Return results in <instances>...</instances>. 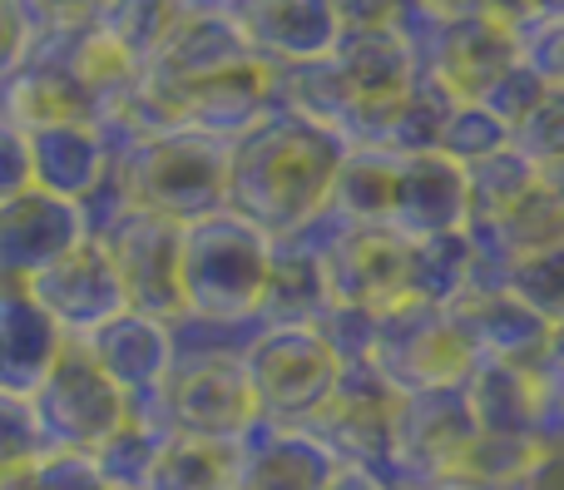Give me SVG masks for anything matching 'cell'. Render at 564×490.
Wrapping results in <instances>:
<instances>
[{
    "label": "cell",
    "mask_w": 564,
    "mask_h": 490,
    "mask_svg": "<svg viewBox=\"0 0 564 490\" xmlns=\"http://www.w3.org/2000/svg\"><path fill=\"white\" fill-rule=\"evenodd\" d=\"M397 174H401V154H391L381 144H347L327 208L341 214L347 224L387 228L391 198H397Z\"/></svg>",
    "instance_id": "26"
},
{
    "label": "cell",
    "mask_w": 564,
    "mask_h": 490,
    "mask_svg": "<svg viewBox=\"0 0 564 490\" xmlns=\"http://www.w3.org/2000/svg\"><path fill=\"white\" fill-rule=\"evenodd\" d=\"M6 490H109L89 456H40L25 476L0 481Z\"/></svg>",
    "instance_id": "39"
},
{
    "label": "cell",
    "mask_w": 564,
    "mask_h": 490,
    "mask_svg": "<svg viewBox=\"0 0 564 490\" xmlns=\"http://www.w3.org/2000/svg\"><path fill=\"white\" fill-rule=\"evenodd\" d=\"M248 50L268 65H307L337 50L341 20L332 0H238L228 6Z\"/></svg>",
    "instance_id": "16"
},
{
    "label": "cell",
    "mask_w": 564,
    "mask_h": 490,
    "mask_svg": "<svg viewBox=\"0 0 564 490\" xmlns=\"http://www.w3.org/2000/svg\"><path fill=\"white\" fill-rule=\"evenodd\" d=\"M540 184H545L550 194L560 198V208H564V164H555V168H540Z\"/></svg>",
    "instance_id": "49"
},
{
    "label": "cell",
    "mask_w": 564,
    "mask_h": 490,
    "mask_svg": "<svg viewBox=\"0 0 564 490\" xmlns=\"http://www.w3.org/2000/svg\"><path fill=\"white\" fill-rule=\"evenodd\" d=\"M540 446H560L564 451V372L540 367Z\"/></svg>",
    "instance_id": "46"
},
{
    "label": "cell",
    "mask_w": 564,
    "mask_h": 490,
    "mask_svg": "<svg viewBox=\"0 0 564 490\" xmlns=\"http://www.w3.org/2000/svg\"><path fill=\"white\" fill-rule=\"evenodd\" d=\"M456 317L466 323V333L476 337L480 357L490 362H510V367H545L550 357V333L555 327L540 323L520 297H510L506 287H476L456 303Z\"/></svg>",
    "instance_id": "22"
},
{
    "label": "cell",
    "mask_w": 564,
    "mask_h": 490,
    "mask_svg": "<svg viewBox=\"0 0 564 490\" xmlns=\"http://www.w3.org/2000/svg\"><path fill=\"white\" fill-rule=\"evenodd\" d=\"M391 490H486V486H470V481H441V486H391Z\"/></svg>",
    "instance_id": "52"
},
{
    "label": "cell",
    "mask_w": 564,
    "mask_h": 490,
    "mask_svg": "<svg viewBox=\"0 0 564 490\" xmlns=\"http://www.w3.org/2000/svg\"><path fill=\"white\" fill-rule=\"evenodd\" d=\"M520 55L545 85L564 89V20H530L520 30Z\"/></svg>",
    "instance_id": "41"
},
{
    "label": "cell",
    "mask_w": 564,
    "mask_h": 490,
    "mask_svg": "<svg viewBox=\"0 0 564 490\" xmlns=\"http://www.w3.org/2000/svg\"><path fill=\"white\" fill-rule=\"evenodd\" d=\"M0 490H6V486H0Z\"/></svg>",
    "instance_id": "55"
},
{
    "label": "cell",
    "mask_w": 564,
    "mask_h": 490,
    "mask_svg": "<svg viewBox=\"0 0 564 490\" xmlns=\"http://www.w3.org/2000/svg\"><path fill=\"white\" fill-rule=\"evenodd\" d=\"M75 243H85V218L65 198L30 188L0 204V287H25Z\"/></svg>",
    "instance_id": "15"
},
{
    "label": "cell",
    "mask_w": 564,
    "mask_h": 490,
    "mask_svg": "<svg viewBox=\"0 0 564 490\" xmlns=\"http://www.w3.org/2000/svg\"><path fill=\"white\" fill-rule=\"evenodd\" d=\"M243 59H253V50H248L243 30H238V20L228 10L188 6L184 20L174 25V35L164 40V50L144 69L169 79V85H198V79L224 75V69L243 65Z\"/></svg>",
    "instance_id": "21"
},
{
    "label": "cell",
    "mask_w": 564,
    "mask_h": 490,
    "mask_svg": "<svg viewBox=\"0 0 564 490\" xmlns=\"http://www.w3.org/2000/svg\"><path fill=\"white\" fill-rule=\"evenodd\" d=\"M496 490H564V451L560 446H535L525 456V466Z\"/></svg>",
    "instance_id": "45"
},
{
    "label": "cell",
    "mask_w": 564,
    "mask_h": 490,
    "mask_svg": "<svg viewBox=\"0 0 564 490\" xmlns=\"http://www.w3.org/2000/svg\"><path fill=\"white\" fill-rule=\"evenodd\" d=\"M510 149H516L520 159H530L535 168L564 164V89H555V85L545 89V99L516 124Z\"/></svg>",
    "instance_id": "35"
},
{
    "label": "cell",
    "mask_w": 564,
    "mask_h": 490,
    "mask_svg": "<svg viewBox=\"0 0 564 490\" xmlns=\"http://www.w3.org/2000/svg\"><path fill=\"white\" fill-rule=\"evenodd\" d=\"M506 293L520 297L540 323L560 327L564 323V243L516 258L506 273Z\"/></svg>",
    "instance_id": "33"
},
{
    "label": "cell",
    "mask_w": 564,
    "mask_h": 490,
    "mask_svg": "<svg viewBox=\"0 0 564 490\" xmlns=\"http://www.w3.org/2000/svg\"><path fill=\"white\" fill-rule=\"evenodd\" d=\"M164 442L169 436L159 432L154 422L129 416L109 442H99L95 451H89V461H95V471L105 476L109 490H144L149 476H154V461H159V451H164Z\"/></svg>",
    "instance_id": "31"
},
{
    "label": "cell",
    "mask_w": 564,
    "mask_h": 490,
    "mask_svg": "<svg viewBox=\"0 0 564 490\" xmlns=\"http://www.w3.org/2000/svg\"><path fill=\"white\" fill-rule=\"evenodd\" d=\"M421 6L436 20H496V25L516 30V35L535 20L530 0H421Z\"/></svg>",
    "instance_id": "42"
},
{
    "label": "cell",
    "mask_w": 564,
    "mask_h": 490,
    "mask_svg": "<svg viewBox=\"0 0 564 490\" xmlns=\"http://www.w3.org/2000/svg\"><path fill=\"white\" fill-rule=\"evenodd\" d=\"M421 0H332L341 30H397Z\"/></svg>",
    "instance_id": "44"
},
{
    "label": "cell",
    "mask_w": 564,
    "mask_h": 490,
    "mask_svg": "<svg viewBox=\"0 0 564 490\" xmlns=\"http://www.w3.org/2000/svg\"><path fill=\"white\" fill-rule=\"evenodd\" d=\"M397 402L401 392L381 382L377 367L351 362L341 367L332 402L302 432L317 436L337 466H361V471H377L381 481L397 486Z\"/></svg>",
    "instance_id": "8"
},
{
    "label": "cell",
    "mask_w": 564,
    "mask_h": 490,
    "mask_svg": "<svg viewBox=\"0 0 564 490\" xmlns=\"http://www.w3.org/2000/svg\"><path fill=\"white\" fill-rule=\"evenodd\" d=\"M35 174H30V134L10 119H0V204L30 194Z\"/></svg>",
    "instance_id": "43"
},
{
    "label": "cell",
    "mask_w": 564,
    "mask_h": 490,
    "mask_svg": "<svg viewBox=\"0 0 564 490\" xmlns=\"http://www.w3.org/2000/svg\"><path fill=\"white\" fill-rule=\"evenodd\" d=\"M540 184V168L530 159H520L516 149L490 154L480 164L466 168V194H470V224H496L500 214L520 204L530 188Z\"/></svg>",
    "instance_id": "32"
},
{
    "label": "cell",
    "mask_w": 564,
    "mask_h": 490,
    "mask_svg": "<svg viewBox=\"0 0 564 490\" xmlns=\"http://www.w3.org/2000/svg\"><path fill=\"white\" fill-rule=\"evenodd\" d=\"M115 168V154L99 139L95 124H45L30 129V174L40 194H55L65 204H85L105 174Z\"/></svg>",
    "instance_id": "24"
},
{
    "label": "cell",
    "mask_w": 564,
    "mask_h": 490,
    "mask_svg": "<svg viewBox=\"0 0 564 490\" xmlns=\"http://www.w3.org/2000/svg\"><path fill=\"white\" fill-rule=\"evenodd\" d=\"M535 20H564V0H530Z\"/></svg>",
    "instance_id": "51"
},
{
    "label": "cell",
    "mask_w": 564,
    "mask_h": 490,
    "mask_svg": "<svg viewBox=\"0 0 564 490\" xmlns=\"http://www.w3.org/2000/svg\"><path fill=\"white\" fill-rule=\"evenodd\" d=\"M273 273V238L238 214H214L184 228L178 283L184 313L198 317H258V297Z\"/></svg>",
    "instance_id": "3"
},
{
    "label": "cell",
    "mask_w": 564,
    "mask_h": 490,
    "mask_svg": "<svg viewBox=\"0 0 564 490\" xmlns=\"http://www.w3.org/2000/svg\"><path fill=\"white\" fill-rule=\"evenodd\" d=\"M184 10L188 0H105L95 30L115 40L129 59L149 65L164 50V40L174 35V25L184 20Z\"/></svg>",
    "instance_id": "30"
},
{
    "label": "cell",
    "mask_w": 564,
    "mask_h": 490,
    "mask_svg": "<svg viewBox=\"0 0 564 490\" xmlns=\"http://www.w3.org/2000/svg\"><path fill=\"white\" fill-rule=\"evenodd\" d=\"M129 184L134 208L188 228L228 208V144L194 134V129H164V134L134 144L115 159Z\"/></svg>",
    "instance_id": "2"
},
{
    "label": "cell",
    "mask_w": 564,
    "mask_h": 490,
    "mask_svg": "<svg viewBox=\"0 0 564 490\" xmlns=\"http://www.w3.org/2000/svg\"><path fill=\"white\" fill-rule=\"evenodd\" d=\"M460 99L446 95L431 75H416V85L391 105L387 124H381L377 144L391 149V154H436L441 149V134H446V119Z\"/></svg>",
    "instance_id": "28"
},
{
    "label": "cell",
    "mask_w": 564,
    "mask_h": 490,
    "mask_svg": "<svg viewBox=\"0 0 564 490\" xmlns=\"http://www.w3.org/2000/svg\"><path fill=\"white\" fill-rule=\"evenodd\" d=\"M238 442H188L169 436L144 490H234Z\"/></svg>",
    "instance_id": "29"
},
{
    "label": "cell",
    "mask_w": 564,
    "mask_h": 490,
    "mask_svg": "<svg viewBox=\"0 0 564 490\" xmlns=\"http://www.w3.org/2000/svg\"><path fill=\"white\" fill-rule=\"evenodd\" d=\"M79 347L95 357V367L134 406H144L149 396L169 382V372H174V333H169V323H159V317H149V313H134V307L109 317V323L99 327V333H89Z\"/></svg>",
    "instance_id": "18"
},
{
    "label": "cell",
    "mask_w": 564,
    "mask_h": 490,
    "mask_svg": "<svg viewBox=\"0 0 564 490\" xmlns=\"http://www.w3.org/2000/svg\"><path fill=\"white\" fill-rule=\"evenodd\" d=\"M347 139L327 124L268 109L248 134L228 144V214L248 218L268 238H292L332 204Z\"/></svg>",
    "instance_id": "1"
},
{
    "label": "cell",
    "mask_w": 564,
    "mask_h": 490,
    "mask_svg": "<svg viewBox=\"0 0 564 490\" xmlns=\"http://www.w3.org/2000/svg\"><path fill=\"white\" fill-rule=\"evenodd\" d=\"M69 337L40 313L25 287H0V392L30 396L55 372Z\"/></svg>",
    "instance_id": "23"
},
{
    "label": "cell",
    "mask_w": 564,
    "mask_h": 490,
    "mask_svg": "<svg viewBox=\"0 0 564 490\" xmlns=\"http://www.w3.org/2000/svg\"><path fill=\"white\" fill-rule=\"evenodd\" d=\"M258 416L278 426H307L341 382V357L317 327H263L243 357Z\"/></svg>",
    "instance_id": "6"
},
{
    "label": "cell",
    "mask_w": 564,
    "mask_h": 490,
    "mask_svg": "<svg viewBox=\"0 0 564 490\" xmlns=\"http://www.w3.org/2000/svg\"><path fill=\"white\" fill-rule=\"evenodd\" d=\"M317 333L327 337V347L341 357V367L371 362V342H377V313H367V307H347V303H332L327 317L317 323Z\"/></svg>",
    "instance_id": "37"
},
{
    "label": "cell",
    "mask_w": 564,
    "mask_h": 490,
    "mask_svg": "<svg viewBox=\"0 0 564 490\" xmlns=\"http://www.w3.org/2000/svg\"><path fill=\"white\" fill-rule=\"evenodd\" d=\"M476 273H480V253L470 228L411 243V303L456 307L476 287Z\"/></svg>",
    "instance_id": "27"
},
{
    "label": "cell",
    "mask_w": 564,
    "mask_h": 490,
    "mask_svg": "<svg viewBox=\"0 0 564 490\" xmlns=\"http://www.w3.org/2000/svg\"><path fill=\"white\" fill-rule=\"evenodd\" d=\"M480 347L456 317V307L401 303L377 317L371 367L391 392H436V386H466L476 372Z\"/></svg>",
    "instance_id": "4"
},
{
    "label": "cell",
    "mask_w": 564,
    "mask_h": 490,
    "mask_svg": "<svg viewBox=\"0 0 564 490\" xmlns=\"http://www.w3.org/2000/svg\"><path fill=\"white\" fill-rule=\"evenodd\" d=\"M99 243H105V253H109V263H115L134 313H149V317H159V323L184 317V283H178L184 228L149 214V208H129Z\"/></svg>",
    "instance_id": "10"
},
{
    "label": "cell",
    "mask_w": 564,
    "mask_h": 490,
    "mask_svg": "<svg viewBox=\"0 0 564 490\" xmlns=\"http://www.w3.org/2000/svg\"><path fill=\"white\" fill-rule=\"evenodd\" d=\"M188 6H218V10H228V6H238V0H188Z\"/></svg>",
    "instance_id": "53"
},
{
    "label": "cell",
    "mask_w": 564,
    "mask_h": 490,
    "mask_svg": "<svg viewBox=\"0 0 564 490\" xmlns=\"http://www.w3.org/2000/svg\"><path fill=\"white\" fill-rule=\"evenodd\" d=\"M322 273H327L332 303L391 313L411 303V243L391 228L341 224L322 248Z\"/></svg>",
    "instance_id": "11"
},
{
    "label": "cell",
    "mask_w": 564,
    "mask_h": 490,
    "mask_svg": "<svg viewBox=\"0 0 564 490\" xmlns=\"http://www.w3.org/2000/svg\"><path fill=\"white\" fill-rule=\"evenodd\" d=\"M506 149H510V124L506 119H496L480 99H460V105L451 109V119H446V134H441L436 154H446L451 164L470 168V164H480V159H490V154H506Z\"/></svg>",
    "instance_id": "34"
},
{
    "label": "cell",
    "mask_w": 564,
    "mask_h": 490,
    "mask_svg": "<svg viewBox=\"0 0 564 490\" xmlns=\"http://www.w3.org/2000/svg\"><path fill=\"white\" fill-rule=\"evenodd\" d=\"M332 59H337L341 79H347V95H351L347 144H377L391 105H397L421 75L406 40H401L397 30H341Z\"/></svg>",
    "instance_id": "13"
},
{
    "label": "cell",
    "mask_w": 564,
    "mask_h": 490,
    "mask_svg": "<svg viewBox=\"0 0 564 490\" xmlns=\"http://www.w3.org/2000/svg\"><path fill=\"white\" fill-rule=\"evenodd\" d=\"M322 490H391V481H381L377 471H361V466H337Z\"/></svg>",
    "instance_id": "48"
},
{
    "label": "cell",
    "mask_w": 564,
    "mask_h": 490,
    "mask_svg": "<svg viewBox=\"0 0 564 490\" xmlns=\"http://www.w3.org/2000/svg\"><path fill=\"white\" fill-rule=\"evenodd\" d=\"M332 307V287L322 273V253L297 238L273 243V273L258 297V323L263 327H317Z\"/></svg>",
    "instance_id": "25"
},
{
    "label": "cell",
    "mask_w": 564,
    "mask_h": 490,
    "mask_svg": "<svg viewBox=\"0 0 564 490\" xmlns=\"http://www.w3.org/2000/svg\"><path fill=\"white\" fill-rule=\"evenodd\" d=\"M40 456H45V446H40L35 416H30V396L0 392V481L25 476Z\"/></svg>",
    "instance_id": "36"
},
{
    "label": "cell",
    "mask_w": 564,
    "mask_h": 490,
    "mask_svg": "<svg viewBox=\"0 0 564 490\" xmlns=\"http://www.w3.org/2000/svg\"><path fill=\"white\" fill-rule=\"evenodd\" d=\"M332 471H337L332 451L302 426H278L258 416L238 436L234 490H322Z\"/></svg>",
    "instance_id": "19"
},
{
    "label": "cell",
    "mask_w": 564,
    "mask_h": 490,
    "mask_svg": "<svg viewBox=\"0 0 564 490\" xmlns=\"http://www.w3.org/2000/svg\"><path fill=\"white\" fill-rule=\"evenodd\" d=\"M25 50H30V25H25V15H20L15 0H0V79H6L10 69L25 59Z\"/></svg>",
    "instance_id": "47"
},
{
    "label": "cell",
    "mask_w": 564,
    "mask_h": 490,
    "mask_svg": "<svg viewBox=\"0 0 564 490\" xmlns=\"http://www.w3.org/2000/svg\"><path fill=\"white\" fill-rule=\"evenodd\" d=\"M25 293L35 297V307L69 337V342H85L89 333L109 323V317L129 313L124 283H119L115 263H109L105 243H75L65 258L35 273L25 283Z\"/></svg>",
    "instance_id": "12"
},
{
    "label": "cell",
    "mask_w": 564,
    "mask_h": 490,
    "mask_svg": "<svg viewBox=\"0 0 564 490\" xmlns=\"http://www.w3.org/2000/svg\"><path fill=\"white\" fill-rule=\"evenodd\" d=\"M466 402L480 426V442L500 446H540V367H510L480 357L466 377Z\"/></svg>",
    "instance_id": "20"
},
{
    "label": "cell",
    "mask_w": 564,
    "mask_h": 490,
    "mask_svg": "<svg viewBox=\"0 0 564 490\" xmlns=\"http://www.w3.org/2000/svg\"><path fill=\"white\" fill-rule=\"evenodd\" d=\"M134 416L154 422L164 436L238 442L258 422V396L243 362H174L169 382L144 406H134Z\"/></svg>",
    "instance_id": "7"
},
{
    "label": "cell",
    "mask_w": 564,
    "mask_h": 490,
    "mask_svg": "<svg viewBox=\"0 0 564 490\" xmlns=\"http://www.w3.org/2000/svg\"><path fill=\"white\" fill-rule=\"evenodd\" d=\"M0 115L25 134L45 124H95V105L69 65V35L30 40L25 59L0 79Z\"/></svg>",
    "instance_id": "14"
},
{
    "label": "cell",
    "mask_w": 564,
    "mask_h": 490,
    "mask_svg": "<svg viewBox=\"0 0 564 490\" xmlns=\"http://www.w3.org/2000/svg\"><path fill=\"white\" fill-rule=\"evenodd\" d=\"M545 89H550V85L535 75V69L525 65V55H520L516 65H510L506 75H500L496 85H490L486 95H480V105H486L496 119H506V124H510V134H516V124L530 115V109L540 105V99H545Z\"/></svg>",
    "instance_id": "38"
},
{
    "label": "cell",
    "mask_w": 564,
    "mask_h": 490,
    "mask_svg": "<svg viewBox=\"0 0 564 490\" xmlns=\"http://www.w3.org/2000/svg\"><path fill=\"white\" fill-rule=\"evenodd\" d=\"M480 426L460 386L406 392L397 402V486H441L460 481Z\"/></svg>",
    "instance_id": "9"
},
{
    "label": "cell",
    "mask_w": 564,
    "mask_h": 490,
    "mask_svg": "<svg viewBox=\"0 0 564 490\" xmlns=\"http://www.w3.org/2000/svg\"><path fill=\"white\" fill-rule=\"evenodd\" d=\"M545 362L555 367V372H564V323L550 333V357H545Z\"/></svg>",
    "instance_id": "50"
},
{
    "label": "cell",
    "mask_w": 564,
    "mask_h": 490,
    "mask_svg": "<svg viewBox=\"0 0 564 490\" xmlns=\"http://www.w3.org/2000/svg\"><path fill=\"white\" fill-rule=\"evenodd\" d=\"M387 228L391 233H401L406 243L470 228L466 168L451 164L446 154H401L397 198H391Z\"/></svg>",
    "instance_id": "17"
},
{
    "label": "cell",
    "mask_w": 564,
    "mask_h": 490,
    "mask_svg": "<svg viewBox=\"0 0 564 490\" xmlns=\"http://www.w3.org/2000/svg\"><path fill=\"white\" fill-rule=\"evenodd\" d=\"M30 416L45 456H89L134 416V402L99 372L85 347L69 342L55 372L30 392Z\"/></svg>",
    "instance_id": "5"
},
{
    "label": "cell",
    "mask_w": 564,
    "mask_h": 490,
    "mask_svg": "<svg viewBox=\"0 0 564 490\" xmlns=\"http://www.w3.org/2000/svg\"><path fill=\"white\" fill-rule=\"evenodd\" d=\"M20 15L30 25V40L45 35H79L99 20V6L105 0H15Z\"/></svg>",
    "instance_id": "40"
},
{
    "label": "cell",
    "mask_w": 564,
    "mask_h": 490,
    "mask_svg": "<svg viewBox=\"0 0 564 490\" xmlns=\"http://www.w3.org/2000/svg\"><path fill=\"white\" fill-rule=\"evenodd\" d=\"M0 119H6V115H0Z\"/></svg>",
    "instance_id": "54"
}]
</instances>
